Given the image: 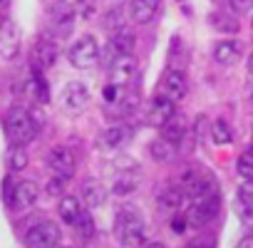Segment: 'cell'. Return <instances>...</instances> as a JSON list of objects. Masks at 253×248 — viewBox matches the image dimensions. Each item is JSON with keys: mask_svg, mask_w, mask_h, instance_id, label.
<instances>
[{"mask_svg": "<svg viewBox=\"0 0 253 248\" xmlns=\"http://www.w3.org/2000/svg\"><path fill=\"white\" fill-rule=\"evenodd\" d=\"M72 226H75L77 236H80V238H84V241H89V238L94 236V221H92V216H89L87 211H84V213H82Z\"/></svg>", "mask_w": 253, "mask_h": 248, "instance_id": "obj_27", "label": "cell"}, {"mask_svg": "<svg viewBox=\"0 0 253 248\" xmlns=\"http://www.w3.org/2000/svg\"><path fill=\"white\" fill-rule=\"evenodd\" d=\"M18 92H20V97H28V99H33V102H40V104H45V102L50 99L47 82H45V77L40 75V70H38V67H35L30 75H25V77L20 80V84H18Z\"/></svg>", "mask_w": 253, "mask_h": 248, "instance_id": "obj_9", "label": "cell"}, {"mask_svg": "<svg viewBox=\"0 0 253 248\" xmlns=\"http://www.w3.org/2000/svg\"><path fill=\"white\" fill-rule=\"evenodd\" d=\"M248 72H251V77H253V52L248 55Z\"/></svg>", "mask_w": 253, "mask_h": 248, "instance_id": "obj_40", "label": "cell"}, {"mask_svg": "<svg viewBox=\"0 0 253 248\" xmlns=\"http://www.w3.org/2000/svg\"><path fill=\"white\" fill-rule=\"evenodd\" d=\"M55 243H60V228L52 221H40L25 233L28 248H50Z\"/></svg>", "mask_w": 253, "mask_h": 248, "instance_id": "obj_7", "label": "cell"}, {"mask_svg": "<svg viewBox=\"0 0 253 248\" xmlns=\"http://www.w3.org/2000/svg\"><path fill=\"white\" fill-rule=\"evenodd\" d=\"M137 176L134 174H119V176H114V184H112V189H114V194L117 196H126V194H132L134 189H137Z\"/></svg>", "mask_w": 253, "mask_h": 248, "instance_id": "obj_26", "label": "cell"}, {"mask_svg": "<svg viewBox=\"0 0 253 248\" xmlns=\"http://www.w3.org/2000/svg\"><path fill=\"white\" fill-rule=\"evenodd\" d=\"M50 248H65V246H62V243H55V246H50Z\"/></svg>", "mask_w": 253, "mask_h": 248, "instance_id": "obj_41", "label": "cell"}, {"mask_svg": "<svg viewBox=\"0 0 253 248\" xmlns=\"http://www.w3.org/2000/svg\"><path fill=\"white\" fill-rule=\"evenodd\" d=\"M218 208H221V196H218V191H216V194H211V196H204V199L191 201V206H189V211H186L184 218H186L189 226L199 228V226L211 223V221L218 216Z\"/></svg>", "mask_w": 253, "mask_h": 248, "instance_id": "obj_4", "label": "cell"}, {"mask_svg": "<svg viewBox=\"0 0 253 248\" xmlns=\"http://www.w3.org/2000/svg\"><path fill=\"white\" fill-rule=\"evenodd\" d=\"M92 13H94L92 0H77V3H75V10H72L75 18H80V20H89Z\"/></svg>", "mask_w": 253, "mask_h": 248, "instance_id": "obj_30", "label": "cell"}, {"mask_svg": "<svg viewBox=\"0 0 253 248\" xmlns=\"http://www.w3.org/2000/svg\"><path fill=\"white\" fill-rule=\"evenodd\" d=\"M67 57H70V65H72V67H77V70H89V67H94V65L99 62L102 50H99V45H97V40H94L92 35H82L77 42L70 45Z\"/></svg>", "mask_w": 253, "mask_h": 248, "instance_id": "obj_3", "label": "cell"}, {"mask_svg": "<svg viewBox=\"0 0 253 248\" xmlns=\"http://www.w3.org/2000/svg\"><path fill=\"white\" fill-rule=\"evenodd\" d=\"M5 134L10 139V144H30L38 137V122L33 119V112L23 109V107H10L5 114Z\"/></svg>", "mask_w": 253, "mask_h": 248, "instance_id": "obj_2", "label": "cell"}, {"mask_svg": "<svg viewBox=\"0 0 253 248\" xmlns=\"http://www.w3.org/2000/svg\"><path fill=\"white\" fill-rule=\"evenodd\" d=\"M186 226H189V223H186V218H184V216H176V218H171V228H174V231H179V233H181Z\"/></svg>", "mask_w": 253, "mask_h": 248, "instance_id": "obj_36", "label": "cell"}, {"mask_svg": "<svg viewBox=\"0 0 253 248\" xmlns=\"http://www.w3.org/2000/svg\"><path fill=\"white\" fill-rule=\"evenodd\" d=\"M104 28L114 35V33H119V30H124V20H122V13L119 10H109L107 13V18H104Z\"/></svg>", "mask_w": 253, "mask_h": 248, "instance_id": "obj_29", "label": "cell"}, {"mask_svg": "<svg viewBox=\"0 0 253 248\" xmlns=\"http://www.w3.org/2000/svg\"><path fill=\"white\" fill-rule=\"evenodd\" d=\"M57 57H60V42L50 35H42L33 47V65L42 72V70H50L57 62Z\"/></svg>", "mask_w": 253, "mask_h": 248, "instance_id": "obj_8", "label": "cell"}, {"mask_svg": "<svg viewBox=\"0 0 253 248\" xmlns=\"http://www.w3.org/2000/svg\"><path fill=\"white\" fill-rule=\"evenodd\" d=\"M129 137H132L129 127H124V124H114V127L102 132L99 144H102V149H119V147H124L126 142H129Z\"/></svg>", "mask_w": 253, "mask_h": 248, "instance_id": "obj_16", "label": "cell"}, {"mask_svg": "<svg viewBox=\"0 0 253 248\" xmlns=\"http://www.w3.org/2000/svg\"><path fill=\"white\" fill-rule=\"evenodd\" d=\"M144 248H167V246L159 243V241H152V243H144Z\"/></svg>", "mask_w": 253, "mask_h": 248, "instance_id": "obj_39", "label": "cell"}, {"mask_svg": "<svg viewBox=\"0 0 253 248\" xmlns=\"http://www.w3.org/2000/svg\"><path fill=\"white\" fill-rule=\"evenodd\" d=\"M236 171H238V176H243L246 181H253V154H251L248 149L238 157V162H236Z\"/></svg>", "mask_w": 253, "mask_h": 248, "instance_id": "obj_28", "label": "cell"}, {"mask_svg": "<svg viewBox=\"0 0 253 248\" xmlns=\"http://www.w3.org/2000/svg\"><path fill=\"white\" fill-rule=\"evenodd\" d=\"M184 191L179 189V186H169V189H164L159 196H157V206H159V211H164V213H176L181 206H184Z\"/></svg>", "mask_w": 253, "mask_h": 248, "instance_id": "obj_19", "label": "cell"}, {"mask_svg": "<svg viewBox=\"0 0 253 248\" xmlns=\"http://www.w3.org/2000/svg\"><path fill=\"white\" fill-rule=\"evenodd\" d=\"M236 248H253V238L251 236H246L243 241H238V246Z\"/></svg>", "mask_w": 253, "mask_h": 248, "instance_id": "obj_38", "label": "cell"}, {"mask_svg": "<svg viewBox=\"0 0 253 248\" xmlns=\"http://www.w3.org/2000/svg\"><path fill=\"white\" fill-rule=\"evenodd\" d=\"M40 199V191H38V184L33 181H20L15 189H13V204L20 206V208H33Z\"/></svg>", "mask_w": 253, "mask_h": 248, "instance_id": "obj_18", "label": "cell"}, {"mask_svg": "<svg viewBox=\"0 0 253 248\" xmlns=\"http://www.w3.org/2000/svg\"><path fill=\"white\" fill-rule=\"evenodd\" d=\"M107 201V191H104V186L102 184H97V181H84V186H82V204L87 206V208H97V206H102Z\"/></svg>", "mask_w": 253, "mask_h": 248, "instance_id": "obj_22", "label": "cell"}, {"mask_svg": "<svg viewBox=\"0 0 253 248\" xmlns=\"http://www.w3.org/2000/svg\"><path fill=\"white\" fill-rule=\"evenodd\" d=\"M20 28L15 25L13 18L0 20V60H15L20 52Z\"/></svg>", "mask_w": 253, "mask_h": 248, "instance_id": "obj_5", "label": "cell"}, {"mask_svg": "<svg viewBox=\"0 0 253 248\" xmlns=\"http://www.w3.org/2000/svg\"><path fill=\"white\" fill-rule=\"evenodd\" d=\"M241 57H243V47L236 40H223V42H218L213 47V60L218 65H226L228 67V65H236Z\"/></svg>", "mask_w": 253, "mask_h": 248, "instance_id": "obj_17", "label": "cell"}, {"mask_svg": "<svg viewBox=\"0 0 253 248\" xmlns=\"http://www.w3.org/2000/svg\"><path fill=\"white\" fill-rule=\"evenodd\" d=\"M174 114H176V102H171L169 97L157 94V97L149 102V122L154 124V127H162V124L169 122Z\"/></svg>", "mask_w": 253, "mask_h": 248, "instance_id": "obj_14", "label": "cell"}, {"mask_svg": "<svg viewBox=\"0 0 253 248\" xmlns=\"http://www.w3.org/2000/svg\"><path fill=\"white\" fill-rule=\"evenodd\" d=\"M47 166L55 176H62V179H72L75 174V154L67 149V147H55L47 157Z\"/></svg>", "mask_w": 253, "mask_h": 248, "instance_id": "obj_11", "label": "cell"}, {"mask_svg": "<svg viewBox=\"0 0 253 248\" xmlns=\"http://www.w3.org/2000/svg\"><path fill=\"white\" fill-rule=\"evenodd\" d=\"M157 10H159V0H129V18L137 25L152 23Z\"/></svg>", "mask_w": 253, "mask_h": 248, "instance_id": "obj_15", "label": "cell"}, {"mask_svg": "<svg viewBox=\"0 0 253 248\" xmlns=\"http://www.w3.org/2000/svg\"><path fill=\"white\" fill-rule=\"evenodd\" d=\"M228 3L236 13H248L253 8V0H228Z\"/></svg>", "mask_w": 253, "mask_h": 248, "instance_id": "obj_33", "label": "cell"}, {"mask_svg": "<svg viewBox=\"0 0 253 248\" xmlns=\"http://www.w3.org/2000/svg\"><path fill=\"white\" fill-rule=\"evenodd\" d=\"M134 77H137V57H134L132 52L117 55V57L109 62V82H112V84L126 87Z\"/></svg>", "mask_w": 253, "mask_h": 248, "instance_id": "obj_6", "label": "cell"}, {"mask_svg": "<svg viewBox=\"0 0 253 248\" xmlns=\"http://www.w3.org/2000/svg\"><path fill=\"white\" fill-rule=\"evenodd\" d=\"M186 248H216V238H213V233H201V236L191 238L186 243Z\"/></svg>", "mask_w": 253, "mask_h": 248, "instance_id": "obj_31", "label": "cell"}, {"mask_svg": "<svg viewBox=\"0 0 253 248\" xmlns=\"http://www.w3.org/2000/svg\"><path fill=\"white\" fill-rule=\"evenodd\" d=\"M8 8H10V0H0V20L5 18V13H8Z\"/></svg>", "mask_w": 253, "mask_h": 248, "instance_id": "obj_37", "label": "cell"}, {"mask_svg": "<svg viewBox=\"0 0 253 248\" xmlns=\"http://www.w3.org/2000/svg\"><path fill=\"white\" fill-rule=\"evenodd\" d=\"M114 233L122 243V248H144L147 243V228H144V218L137 208L124 206L117 211L114 218Z\"/></svg>", "mask_w": 253, "mask_h": 248, "instance_id": "obj_1", "label": "cell"}, {"mask_svg": "<svg viewBox=\"0 0 253 248\" xmlns=\"http://www.w3.org/2000/svg\"><path fill=\"white\" fill-rule=\"evenodd\" d=\"M184 137H186V122L179 114H174L169 122L162 124V139H167L169 144H179Z\"/></svg>", "mask_w": 253, "mask_h": 248, "instance_id": "obj_21", "label": "cell"}, {"mask_svg": "<svg viewBox=\"0 0 253 248\" xmlns=\"http://www.w3.org/2000/svg\"><path fill=\"white\" fill-rule=\"evenodd\" d=\"M122 87H117V84H109L107 89H104V97H107V102H119L122 97Z\"/></svg>", "mask_w": 253, "mask_h": 248, "instance_id": "obj_34", "label": "cell"}, {"mask_svg": "<svg viewBox=\"0 0 253 248\" xmlns=\"http://www.w3.org/2000/svg\"><path fill=\"white\" fill-rule=\"evenodd\" d=\"M82 213H84V204H82L80 196H62V199H60V218H62L65 223L72 226Z\"/></svg>", "mask_w": 253, "mask_h": 248, "instance_id": "obj_20", "label": "cell"}, {"mask_svg": "<svg viewBox=\"0 0 253 248\" xmlns=\"http://www.w3.org/2000/svg\"><path fill=\"white\" fill-rule=\"evenodd\" d=\"M186 89H189V84H186V77H184L181 70H169L164 75V80H162V94L164 97H169L171 102H181L186 97Z\"/></svg>", "mask_w": 253, "mask_h": 248, "instance_id": "obj_12", "label": "cell"}, {"mask_svg": "<svg viewBox=\"0 0 253 248\" xmlns=\"http://www.w3.org/2000/svg\"><path fill=\"white\" fill-rule=\"evenodd\" d=\"M87 104H89V92L82 82H67L65 89L60 92V107L70 114L82 112Z\"/></svg>", "mask_w": 253, "mask_h": 248, "instance_id": "obj_10", "label": "cell"}, {"mask_svg": "<svg viewBox=\"0 0 253 248\" xmlns=\"http://www.w3.org/2000/svg\"><path fill=\"white\" fill-rule=\"evenodd\" d=\"M149 154H152V159L159 162V164L171 162V159H174V144H169L167 139H154V142L149 144Z\"/></svg>", "mask_w": 253, "mask_h": 248, "instance_id": "obj_24", "label": "cell"}, {"mask_svg": "<svg viewBox=\"0 0 253 248\" xmlns=\"http://www.w3.org/2000/svg\"><path fill=\"white\" fill-rule=\"evenodd\" d=\"M134 50V35L129 30H119L109 38L107 47H104V62L109 65L117 55H124V52H132Z\"/></svg>", "mask_w": 253, "mask_h": 248, "instance_id": "obj_13", "label": "cell"}, {"mask_svg": "<svg viewBox=\"0 0 253 248\" xmlns=\"http://www.w3.org/2000/svg\"><path fill=\"white\" fill-rule=\"evenodd\" d=\"M65 184H67V179H62V176H55V174H52V179H50V184H47V194H50V196L62 194V191H65Z\"/></svg>", "mask_w": 253, "mask_h": 248, "instance_id": "obj_32", "label": "cell"}, {"mask_svg": "<svg viewBox=\"0 0 253 248\" xmlns=\"http://www.w3.org/2000/svg\"><path fill=\"white\" fill-rule=\"evenodd\" d=\"M3 191H5V204H8V206H13V181H10V179H5Z\"/></svg>", "mask_w": 253, "mask_h": 248, "instance_id": "obj_35", "label": "cell"}, {"mask_svg": "<svg viewBox=\"0 0 253 248\" xmlns=\"http://www.w3.org/2000/svg\"><path fill=\"white\" fill-rule=\"evenodd\" d=\"M5 166L10 171H23L28 166V152L20 144H10V149L5 152Z\"/></svg>", "mask_w": 253, "mask_h": 248, "instance_id": "obj_23", "label": "cell"}, {"mask_svg": "<svg viewBox=\"0 0 253 248\" xmlns=\"http://www.w3.org/2000/svg\"><path fill=\"white\" fill-rule=\"evenodd\" d=\"M211 142L218 144V147H226V144L233 142V132H231V127H228L223 119H216L211 124Z\"/></svg>", "mask_w": 253, "mask_h": 248, "instance_id": "obj_25", "label": "cell"}]
</instances>
